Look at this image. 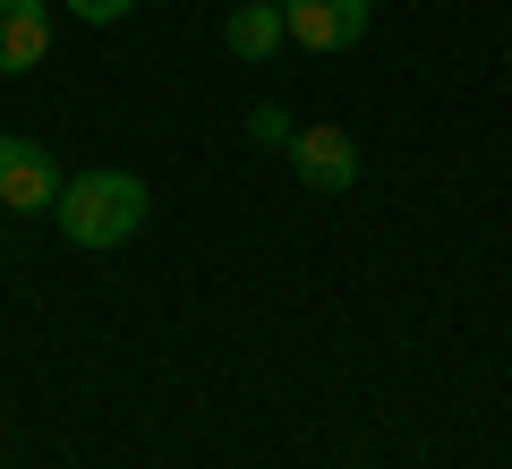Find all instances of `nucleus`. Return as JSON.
I'll return each mask as SVG.
<instances>
[{"mask_svg": "<svg viewBox=\"0 0 512 469\" xmlns=\"http://www.w3.org/2000/svg\"><path fill=\"white\" fill-rule=\"evenodd\" d=\"M146 214L154 197L137 171H77V180H60V205H52L69 248H120V239L146 231Z\"/></svg>", "mask_w": 512, "mask_h": 469, "instance_id": "1", "label": "nucleus"}, {"mask_svg": "<svg viewBox=\"0 0 512 469\" xmlns=\"http://www.w3.org/2000/svg\"><path fill=\"white\" fill-rule=\"evenodd\" d=\"M291 171L316 188V197H342L350 180H359V145H350V128H333V120H316V128H291Z\"/></svg>", "mask_w": 512, "mask_h": 469, "instance_id": "2", "label": "nucleus"}, {"mask_svg": "<svg viewBox=\"0 0 512 469\" xmlns=\"http://www.w3.org/2000/svg\"><path fill=\"white\" fill-rule=\"evenodd\" d=\"M367 18H376V0H282V26L299 52H350Z\"/></svg>", "mask_w": 512, "mask_h": 469, "instance_id": "3", "label": "nucleus"}, {"mask_svg": "<svg viewBox=\"0 0 512 469\" xmlns=\"http://www.w3.org/2000/svg\"><path fill=\"white\" fill-rule=\"evenodd\" d=\"M0 205L9 214H52L60 205V171L35 137H0Z\"/></svg>", "mask_w": 512, "mask_h": 469, "instance_id": "4", "label": "nucleus"}, {"mask_svg": "<svg viewBox=\"0 0 512 469\" xmlns=\"http://www.w3.org/2000/svg\"><path fill=\"white\" fill-rule=\"evenodd\" d=\"M43 52H52V9L43 0H0V77L43 69Z\"/></svg>", "mask_w": 512, "mask_h": 469, "instance_id": "5", "label": "nucleus"}, {"mask_svg": "<svg viewBox=\"0 0 512 469\" xmlns=\"http://www.w3.org/2000/svg\"><path fill=\"white\" fill-rule=\"evenodd\" d=\"M222 43H231L239 60H265L274 43H291V26H282V0H239L231 26H222Z\"/></svg>", "mask_w": 512, "mask_h": 469, "instance_id": "6", "label": "nucleus"}, {"mask_svg": "<svg viewBox=\"0 0 512 469\" xmlns=\"http://www.w3.org/2000/svg\"><path fill=\"white\" fill-rule=\"evenodd\" d=\"M248 137H256V145H291V120H282L274 103H256V111H248Z\"/></svg>", "mask_w": 512, "mask_h": 469, "instance_id": "7", "label": "nucleus"}, {"mask_svg": "<svg viewBox=\"0 0 512 469\" xmlns=\"http://www.w3.org/2000/svg\"><path fill=\"white\" fill-rule=\"evenodd\" d=\"M69 9H77V18H86V26H111V18H128L137 0H69Z\"/></svg>", "mask_w": 512, "mask_h": 469, "instance_id": "8", "label": "nucleus"}]
</instances>
